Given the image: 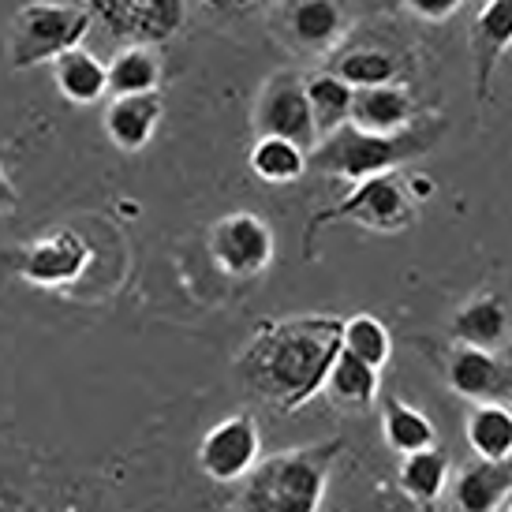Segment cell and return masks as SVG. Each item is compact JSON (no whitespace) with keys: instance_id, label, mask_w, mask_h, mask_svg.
I'll use <instances>...</instances> for the list:
<instances>
[{"instance_id":"4dcf8cb0","label":"cell","mask_w":512,"mask_h":512,"mask_svg":"<svg viewBox=\"0 0 512 512\" xmlns=\"http://www.w3.org/2000/svg\"><path fill=\"white\" fill-rule=\"evenodd\" d=\"M505 512H512V498H509V505H505Z\"/></svg>"},{"instance_id":"3957f363","label":"cell","mask_w":512,"mask_h":512,"mask_svg":"<svg viewBox=\"0 0 512 512\" xmlns=\"http://www.w3.org/2000/svg\"><path fill=\"white\" fill-rule=\"evenodd\" d=\"M427 146H430V135H419V131L374 135V131H363L348 120L337 131H329V135L318 139V146L307 154V169L359 184V180H370V176L393 172L408 157L427 154Z\"/></svg>"},{"instance_id":"e0dca14e","label":"cell","mask_w":512,"mask_h":512,"mask_svg":"<svg viewBox=\"0 0 512 512\" xmlns=\"http://www.w3.org/2000/svg\"><path fill=\"white\" fill-rule=\"evenodd\" d=\"M352 124L363 131H374V135H397V131H408V124H412V98H408L397 83L356 90Z\"/></svg>"},{"instance_id":"30bf717a","label":"cell","mask_w":512,"mask_h":512,"mask_svg":"<svg viewBox=\"0 0 512 512\" xmlns=\"http://www.w3.org/2000/svg\"><path fill=\"white\" fill-rule=\"evenodd\" d=\"M90 262H94V247L75 228H57L42 240L27 243L15 258V270L38 288H64L75 285L90 270Z\"/></svg>"},{"instance_id":"484cf974","label":"cell","mask_w":512,"mask_h":512,"mask_svg":"<svg viewBox=\"0 0 512 512\" xmlns=\"http://www.w3.org/2000/svg\"><path fill=\"white\" fill-rule=\"evenodd\" d=\"M341 348L352 352L356 359H363V363H370V367L382 370L389 363V356H393V337H389L382 318H374V314H352V318H344Z\"/></svg>"},{"instance_id":"52a82bcc","label":"cell","mask_w":512,"mask_h":512,"mask_svg":"<svg viewBox=\"0 0 512 512\" xmlns=\"http://www.w3.org/2000/svg\"><path fill=\"white\" fill-rule=\"evenodd\" d=\"M277 255V236L258 214H228L210 228V258L225 277H258Z\"/></svg>"},{"instance_id":"9c48e42d","label":"cell","mask_w":512,"mask_h":512,"mask_svg":"<svg viewBox=\"0 0 512 512\" xmlns=\"http://www.w3.org/2000/svg\"><path fill=\"white\" fill-rule=\"evenodd\" d=\"M258 453H262L258 423L247 412H236L206 430V438L199 445V468L206 479H214L221 486L243 483L258 464Z\"/></svg>"},{"instance_id":"ba28073f","label":"cell","mask_w":512,"mask_h":512,"mask_svg":"<svg viewBox=\"0 0 512 512\" xmlns=\"http://www.w3.org/2000/svg\"><path fill=\"white\" fill-rule=\"evenodd\" d=\"M255 128L258 135H277V139H288V143L303 146L311 154L318 146V124H314L311 113V98H307V79L285 72L273 75L262 98H258L255 109Z\"/></svg>"},{"instance_id":"d4e9b609","label":"cell","mask_w":512,"mask_h":512,"mask_svg":"<svg viewBox=\"0 0 512 512\" xmlns=\"http://www.w3.org/2000/svg\"><path fill=\"white\" fill-rule=\"evenodd\" d=\"M400 486H404V494L415 501H438L445 494V486H449V456L441 453V449H419V453H408L400 460Z\"/></svg>"},{"instance_id":"6da1fadb","label":"cell","mask_w":512,"mask_h":512,"mask_svg":"<svg viewBox=\"0 0 512 512\" xmlns=\"http://www.w3.org/2000/svg\"><path fill=\"white\" fill-rule=\"evenodd\" d=\"M344 318L333 314H292L262 318L251 341L240 348L236 370L258 397L277 412H299L318 393L341 356Z\"/></svg>"},{"instance_id":"7c38bea8","label":"cell","mask_w":512,"mask_h":512,"mask_svg":"<svg viewBox=\"0 0 512 512\" xmlns=\"http://www.w3.org/2000/svg\"><path fill=\"white\" fill-rule=\"evenodd\" d=\"M512 45V0H486L471 27V60H475V94L490 98L494 68Z\"/></svg>"},{"instance_id":"8fae6325","label":"cell","mask_w":512,"mask_h":512,"mask_svg":"<svg viewBox=\"0 0 512 512\" xmlns=\"http://www.w3.org/2000/svg\"><path fill=\"white\" fill-rule=\"evenodd\" d=\"M161 113H165V101L157 90H150V94H113L109 109H105V135L116 150L139 154L157 135Z\"/></svg>"},{"instance_id":"f546056e","label":"cell","mask_w":512,"mask_h":512,"mask_svg":"<svg viewBox=\"0 0 512 512\" xmlns=\"http://www.w3.org/2000/svg\"><path fill=\"white\" fill-rule=\"evenodd\" d=\"M210 8H217V12H228V15H243V12H255L262 0H206Z\"/></svg>"},{"instance_id":"8992f818","label":"cell","mask_w":512,"mask_h":512,"mask_svg":"<svg viewBox=\"0 0 512 512\" xmlns=\"http://www.w3.org/2000/svg\"><path fill=\"white\" fill-rule=\"evenodd\" d=\"M86 8L116 42L154 49L172 42L187 23L184 0H86Z\"/></svg>"},{"instance_id":"ffe728a7","label":"cell","mask_w":512,"mask_h":512,"mask_svg":"<svg viewBox=\"0 0 512 512\" xmlns=\"http://www.w3.org/2000/svg\"><path fill=\"white\" fill-rule=\"evenodd\" d=\"M247 165L266 184H296V180H303V172H311L307 169V150L288 143V139H277V135H258Z\"/></svg>"},{"instance_id":"ac0fdd59","label":"cell","mask_w":512,"mask_h":512,"mask_svg":"<svg viewBox=\"0 0 512 512\" xmlns=\"http://www.w3.org/2000/svg\"><path fill=\"white\" fill-rule=\"evenodd\" d=\"M53 79H57L60 94L75 105H94L109 94V64H101L83 45H75L53 60Z\"/></svg>"},{"instance_id":"603a6c76","label":"cell","mask_w":512,"mask_h":512,"mask_svg":"<svg viewBox=\"0 0 512 512\" xmlns=\"http://www.w3.org/2000/svg\"><path fill=\"white\" fill-rule=\"evenodd\" d=\"M161 83V60L154 45H124L109 60V90L113 94H150Z\"/></svg>"},{"instance_id":"83f0119b","label":"cell","mask_w":512,"mask_h":512,"mask_svg":"<svg viewBox=\"0 0 512 512\" xmlns=\"http://www.w3.org/2000/svg\"><path fill=\"white\" fill-rule=\"evenodd\" d=\"M408 8H412L419 19H430V23H441V19H449L456 15L468 0H404Z\"/></svg>"},{"instance_id":"4fadbf2b","label":"cell","mask_w":512,"mask_h":512,"mask_svg":"<svg viewBox=\"0 0 512 512\" xmlns=\"http://www.w3.org/2000/svg\"><path fill=\"white\" fill-rule=\"evenodd\" d=\"M449 385L456 397L475 400V404H501V397L512 393L501 359L486 348H471V344H460L449 359Z\"/></svg>"},{"instance_id":"cb8c5ba5","label":"cell","mask_w":512,"mask_h":512,"mask_svg":"<svg viewBox=\"0 0 512 512\" xmlns=\"http://www.w3.org/2000/svg\"><path fill=\"white\" fill-rule=\"evenodd\" d=\"M382 434H385V445L400 456L419 453V449H430V445H434V423L427 419V412L412 408L408 400H389V404H385Z\"/></svg>"},{"instance_id":"5b68a950","label":"cell","mask_w":512,"mask_h":512,"mask_svg":"<svg viewBox=\"0 0 512 512\" xmlns=\"http://www.w3.org/2000/svg\"><path fill=\"white\" fill-rule=\"evenodd\" d=\"M337 221H352V225L374 228V232H404L415 221V206L408 199L404 184H400L397 169L382 172V176H370V180H359L337 206H329V210L311 217V225H307V255H311V243L318 236V228L337 225Z\"/></svg>"},{"instance_id":"277c9868","label":"cell","mask_w":512,"mask_h":512,"mask_svg":"<svg viewBox=\"0 0 512 512\" xmlns=\"http://www.w3.org/2000/svg\"><path fill=\"white\" fill-rule=\"evenodd\" d=\"M94 15L79 4H53V0H30L12 15L8 27V60L15 72H27L38 64H53L60 53L83 45Z\"/></svg>"},{"instance_id":"5bb4252c","label":"cell","mask_w":512,"mask_h":512,"mask_svg":"<svg viewBox=\"0 0 512 512\" xmlns=\"http://www.w3.org/2000/svg\"><path fill=\"white\" fill-rule=\"evenodd\" d=\"M453 498L460 512H498L512 498V471L505 460H471L453 479Z\"/></svg>"},{"instance_id":"f1b7e54d","label":"cell","mask_w":512,"mask_h":512,"mask_svg":"<svg viewBox=\"0 0 512 512\" xmlns=\"http://www.w3.org/2000/svg\"><path fill=\"white\" fill-rule=\"evenodd\" d=\"M15 202H19V195H15L12 180H8V172H4V165H0V217L12 214Z\"/></svg>"},{"instance_id":"7402d4cb","label":"cell","mask_w":512,"mask_h":512,"mask_svg":"<svg viewBox=\"0 0 512 512\" xmlns=\"http://www.w3.org/2000/svg\"><path fill=\"white\" fill-rule=\"evenodd\" d=\"M468 445L483 460L512 456V408L505 404H475L468 415Z\"/></svg>"},{"instance_id":"d6986e66","label":"cell","mask_w":512,"mask_h":512,"mask_svg":"<svg viewBox=\"0 0 512 512\" xmlns=\"http://www.w3.org/2000/svg\"><path fill=\"white\" fill-rule=\"evenodd\" d=\"M378 382H382V370L341 348V356L326 378V397L344 404V408H370L378 400Z\"/></svg>"},{"instance_id":"9a60e30c","label":"cell","mask_w":512,"mask_h":512,"mask_svg":"<svg viewBox=\"0 0 512 512\" xmlns=\"http://www.w3.org/2000/svg\"><path fill=\"white\" fill-rule=\"evenodd\" d=\"M509 326H512V311L501 296H479L453 314L456 341L471 344V348H486V352H494V348L505 344Z\"/></svg>"},{"instance_id":"4316f807","label":"cell","mask_w":512,"mask_h":512,"mask_svg":"<svg viewBox=\"0 0 512 512\" xmlns=\"http://www.w3.org/2000/svg\"><path fill=\"white\" fill-rule=\"evenodd\" d=\"M333 72L341 75L348 86L367 90V86L397 83L400 60L393 57V53H385V49H352V53H344V57L333 64Z\"/></svg>"},{"instance_id":"7a4b0ae2","label":"cell","mask_w":512,"mask_h":512,"mask_svg":"<svg viewBox=\"0 0 512 512\" xmlns=\"http://www.w3.org/2000/svg\"><path fill=\"white\" fill-rule=\"evenodd\" d=\"M341 445V438H333L262 456L243 479L236 512H318Z\"/></svg>"},{"instance_id":"2e32d148","label":"cell","mask_w":512,"mask_h":512,"mask_svg":"<svg viewBox=\"0 0 512 512\" xmlns=\"http://www.w3.org/2000/svg\"><path fill=\"white\" fill-rule=\"evenodd\" d=\"M285 23L299 49L322 53L344 34V4L341 0H292Z\"/></svg>"},{"instance_id":"44dd1931","label":"cell","mask_w":512,"mask_h":512,"mask_svg":"<svg viewBox=\"0 0 512 512\" xmlns=\"http://www.w3.org/2000/svg\"><path fill=\"white\" fill-rule=\"evenodd\" d=\"M307 98H311L318 135H329V131H337L341 124L352 120L356 86H348L337 72H318L307 79Z\"/></svg>"}]
</instances>
